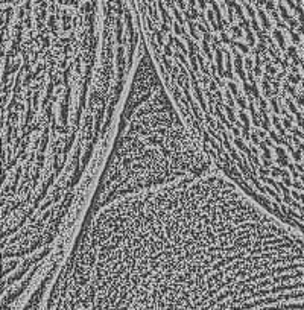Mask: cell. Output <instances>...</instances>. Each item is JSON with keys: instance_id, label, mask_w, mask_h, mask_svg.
I'll list each match as a JSON object with an SVG mask.
<instances>
[{"instance_id": "obj_2", "label": "cell", "mask_w": 304, "mask_h": 310, "mask_svg": "<svg viewBox=\"0 0 304 310\" xmlns=\"http://www.w3.org/2000/svg\"><path fill=\"white\" fill-rule=\"evenodd\" d=\"M216 172L190 135L149 55L132 70L90 213L122 198Z\"/></svg>"}, {"instance_id": "obj_1", "label": "cell", "mask_w": 304, "mask_h": 310, "mask_svg": "<svg viewBox=\"0 0 304 310\" xmlns=\"http://www.w3.org/2000/svg\"><path fill=\"white\" fill-rule=\"evenodd\" d=\"M304 236L237 189L187 215L149 262L132 310H295Z\"/></svg>"}]
</instances>
